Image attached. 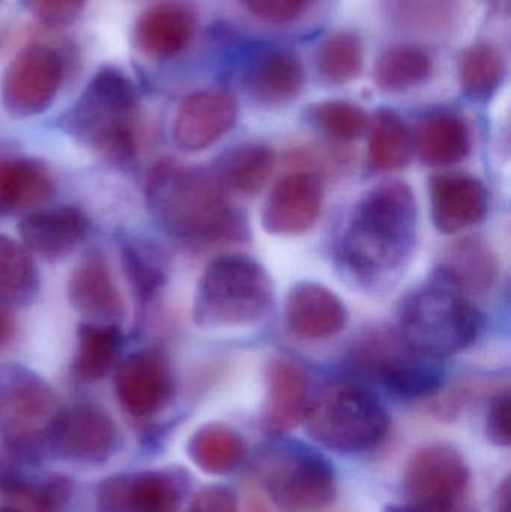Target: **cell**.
Segmentation results:
<instances>
[{"label": "cell", "mask_w": 511, "mask_h": 512, "mask_svg": "<svg viewBox=\"0 0 511 512\" xmlns=\"http://www.w3.org/2000/svg\"><path fill=\"white\" fill-rule=\"evenodd\" d=\"M417 234V203L407 183L375 186L357 204L342 240L348 270L366 283H380L405 267Z\"/></svg>", "instance_id": "6da1fadb"}, {"label": "cell", "mask_w": 511, "mask_h": 512, "mask_svg": "<svg viewBox=\"0 0 511 512\" xmlns=\"http://www.w3.org/2000/svg\"><path fill=\"white\" fill-rule=\"evenodd\" d=\"M146 203L159 227L182 242L204 245L233 234L228 191L209 168L156 162L147 174Z\"/></svg>", "instance_id": "7a4b0ae2"}, {"label": "cell", "mask_w": 511, "mask_h": 512, "mask_svg": "<svg viewBox=\"0 0 511 512\" xmlns=\"http://www.w3.org/2000/svg\"><path fill=\"white\" fill-rule=\"evenodd\" d=\"M140 93L116 66L96 71L65 117L66 131L108 161L123 164L137 155Z\"/></svg>", "instance_id": "3957f363"}, {"label": "cell", "mask_w": 511, "mask_h": 512, "mask_svg": "<svg viewBox=\"0 0 511 512\" xmlns=\"http://www.w3.org/2000/svg\"><path fill=\"white\" fill-rule=\"evenodd\" d=\"M272 303V280L260 262L246 255H222L198 280L192 316L200 327H245L261 321Z\"/></svg>", "instance_id": "277c9868"}, {"label": "cell", "mask_w": 511, "mask_h": 512, "mask_svg": "<svg viewBox=\"0 0 511 512\" xmlns=\"http://www.w3.org/2000/svg\"><path fill=\"white\" fill-rule=\"evenodd\" d=\"M309 436L321 447L341 454L374 450L386 439L390 418L365 385L336 381L309 402L305 415Z\"/></svg>", "instance_id": "5b68a950"}, {"label": "cell", "mask_w": 511, "mask_h": 512, "mask_svg": "<svg viewBox=\"0 0 511 512\" xmlns=\"http://www.w3.org/2000/svg\"><path fill=\"white\" fill-rule=\"evenodd\" d=\"M480 327L482 318L476 307L441 280L408 295L399 312L402 339L414 351L438 360L468 348Z\"/></svg>", "instance_id": "8992f818"}, {"label": "cell", "mask_w": 511, "mask_h": 512, "mask_svg": "<svg viewBox=\"0 0 511 512\" xmlns=\"http://www.w3.org/2000/svg\"><path fill=\"white\" fill-rule=\"evenodd\" d=\"M62 411L59 396L41 375L21 364H0V436L9 450L24 456L41 451Z\"/></svg>", "instance_id": "52a82bcc"}, {"label": "cell", "mask_w": 511, "mask_h": 512, "mask_svg": "<svg viewBox=\"0 0 511 512\" xmlns=\"http://www.w3.org/2000/svg\"><path fill=\"white\" fill-rule=\"evenodd\" d=\"M353 358L357 367L377 376L396 396H429L444 382L440 360L414 351L399 331H371L354 346Z\"/></svg>", "instance_id": "ba28073f"}, {"label": "cell", "mask_w": 511, "mask_h": 512, "mask_svg": "<svg viewBox=\"0 0 511 512\" xmlns=\"http://www.w3.org/2000/svg\"><path fill=\"white\" fill-rule=\"evenodd\" d=\"M263 486L278 507L290 511L323 510L336 498L332 465L305 447H284L267 457Z\"/></svg>", "instance_id": "9c48e42d"}, {"label": "cell", "mask_w": 511, "mask_h": 512, "mask_svg": "<svg viewBox=\"0 0 511 512\" xmlns=\"http://www.w3.org/2000/svg\"><path fill=\"white\" fill-rule=\"evenodd\" d=\"M65 54L45 41L24 45L8 63L0 80V101L15 117L44 113L59 95L66 77Z\"/></svg>", "instance_id": "30bf717a"}, {"label": "cell", "mask_w": 511, "mask_h": 512, "mask_svg": "<svg viewBox=\"0 0 511 512\" xmlns=\"http://www.w3.org/2000/svg\"><path fill=\"white\" fill-rule=\"evenodd\" d=\"M468 481L464 457L449 445L420 448L405 471V489L422 510L449 511L464 495Z\"/></svg>", "instance_id": "8fae6325"}, {"label": "cell", "mask_w": 511, "mask_h": 512, "mask_svg": "<svg viewBox=\"0 0 511 512\" xmlns=\"http://www.w3.org/2000/svg\"><path fill=\"white\" fill-rule=\"evenodd\" d=\"M185 484L168 471L114 475L99 484V512H179Z\"/></svg>", "instance_id": "7c38bea8"}, {"label": "cell", "mask_w": 511, "mask_h": 512, "mask_svg": "<svg viewBox=\"0 0 511 512\" xmlns=\"http://www.w3.org/2000/svg\"><path fill=\"white\" fill-rule=\"evenodd\" d=\"M114 387L120 405L132 417L158 414L173 394V376L167 358L155 349L134 352L117 366Z\"/></svg>", "instance_id": "4fadbf2b"}, {"label": "cell", "mask_w": 511, "mask_h": 512, "mask_svg": "<svg viewBox=\"0 0 511 512\" xmlns=\"http://www.w3.org/2000/svg\"><path fill=\"white\" fill-rule=\"evenodd\" d=\"M323 207V183L311 171L287 174L275 183L263 207V225L275 236L305 234L317 224Z\"/></svg>", "instance_id": "5bb4252c"}, {"label": "cell", "mask_w": 511, "mask_h": 512, "mask_svg": "<svg viewBox=\"0 0 511 512\" xmlns=\"http://www.w3.org/2000/svg\"><path fill=\"white\" fill-rule=\"evenodd\" d=\"M239 104L224 89L198 90L183 99L174 120V140L185 152H203L236 125Z\"/></svg>", "instance_id": "9a60e30c"}, {"label": "cell", "mask_w": 511, "mask_h": 512, "mask_svg": "<svg viewBox=\"0 0 511 512\" xmlns=\"http://www.w3.org/2000/svg\"><path fill=\"white\" fill-rule=\"evenodd\" d=\"M60 457L72 462L98 463L117 445V427L107 412L95 405L63 409L50 439Z\"/></svg>", "instance_id": "2e32d148"}, {"label": "cell", "mask_w": 511, "mask_h": 512, "mask_svg": "<svg viewBox=\"0 0 511 512\" xmlns=\"http://www.w3.org/2000/svg\"><path fill=\"white\" fill-rule=\"evenodd\" d=\"M68 298L86 322L122 324L126 316L122 292L114 282L107 259L99 251H89L69 274Z\"/></svg>", "instance_id": "e0dca14e"}, {"label": "cell", "mask_w": 511, "mask_h": 512, "mask_svg": "<svg viewBox=\"0 0 511 512\" xmlns=\"http://www.w3.org/2000/svg\"><path fill=\"white\" fill-rule=\"evenodd\" d=\"M305 86V68L299 54L288 48L255 51L243 68V87L252 99L269 107L294 101Z\"/></svg>", "instance_id": "ac0fdd59"}, {"label": "cell", "mask_w": 511, "mask_h": 512, "mask_svg": "<svg viewBox=\"0 0 511 512\" xmlns=\"http://www.w3.org/2000/svg\"><path fill=\"white\" fill-rule=\"evenodd\" d=\"M195 14L185 3L165 0L147 8L135 21L134 45L147 59L170 60L194 38Z\"/></svg>", "instance_id": "d6986e66"}, {"label": "cell", "mask_w": 511, "mask_h": 512, "mask_svg": "<svg viewBox=\"0 0 511 512\" xmlns=\"http://www.w3.org/2000/svg\"><path fill=\"white\" fill-rule=\"evenodd\" d=\"M89 230V218L71 206L32 210L18 224L24 248L45 259L68 255L86 239Z\"/></svg>", "instance_id": "ffe728a7"}, {"label": "cell", "mask_w": 511, "mask_h": 512, "mask_svg": "<svg viewBox=\"0 0 511 512\" xmlns=\"http://www.w3.org/2000/svg\"><path fill=\"white\" fill-rule=\"evenodd\" d=\"M432 219L444 234L461 233L480 224L488 213V191L464 174H440L431 182Z\"/></svg>", "instance_id": "44dd1931"}, {"label": "cell", "mask_w": 511, "mask_h": 512, "mask_svg": "<svg viewBox=\"0 0 511 512\" xmlns=\"http://www.w3.org/2000/svg\"><path fill=\"white\" fill-rule=\"evenodd\" d=\"M264 429L270 435L291 432L305 420L309 406L308 376L299 364L276 357L266 370Z\"/></svg>", "instance_id": "7402d4cb"}, {"label": "cell", "mask_w": 511, "mask_h": 512, "mask_svg": "<svg viewBox=\"0 0 511 512\" xmlns=\"http://www.w3.org/2000/svg\"><path fill=\"white\" fill-rule=\"evenodd\" d=\"M285 315L293 333L311 340L335 336L348 321L347 309L338 295L315 282L297 283L291 289Z\"/></svg>", "instance_id": "603a6c76"}, {"label": "cell", "mask_w": 511, "mask_h": 512, "mask_svg": "<svg viewBox=\"0 0 511 512\" xmlns=\"http://www.w3.org/2000/svg\"><path fill=\"white\" fill-rule=\"evenodd\" d=\"M50 171L35 159L0 158V216L41 209L53 198Z\"/></svg>", "instance_id": "cb8c5ba5"}, {"label": "cell", "mask_w": 511, "mask_h": 512, "mask_svg": "<svg viewBox=\"0 0 511 512\" xmlns=\"http://www.w3.org/2000/svg\"><path fill=\"white\" fill-rule=\"evenodd\" d=\"M497 276V259L480 240L465 239L453 243L438 267V280L459 292H485Z\"/></svg>", "instance_id": "d4e9b609"}, {"label": "cell", "mask_w": 511, "mask_h": 512, "mask_svg": "<svg viewBox=\"0 0 511 512\" xmlns=\"http://www.w3.org/2000/svg\"><path fill=\"white\" fill-rule=\"evenodd\" d=\"M420 159L431 167H450L467 158L470 132L461 117L437 113L426 117L414 135Z\"/></svg>", "instance_id": "484cf974"}, {"label": "cell", "mask_w": 511, "mask_h": 512, "mask_svg": "<svg viewBox=\"0 0 511 512\" xmlns=\"http://www.w3.org/2000/svg\"><path fill=\"white\" fill-rule=\"evenodd\" d=\"M434 74L431 54L416 44H396L378 54L374 63V83L389 93H402L422 86Z\"/></svg>", "instance_id": "4316f807"}, {"label": "cell", "mask_w": 511, "mask_h": 512, "mask_svg": "<svg viewBox=\"0 0 511 512\" xmlns=\"http://www.w3.org/2000/svg\"><path fill=\"white\" fill-rule=\"evenodd\" d=\"M122 346L123 334L117 325L83 322L77 331L75 372L87 382L107 378L119 364Z\"/></svg>", "instance_id": "83f0119b"}, {"label": "cell", "mask_w": 511, "mask_h": 512, "mask_svg": "<svg viewBox=\"0 0 511 512\" xmlns=\"http://www.w3.org/2000/svg\"><path fill=\"white\" fill-rule=\"evenodd\" d=\"M192 462L210 475H227L236 471L246 456V445L236 430L224 424L201 427L188 445Z\"/></svg>", "instance_id": "f1b7e54d"}, {"label": "cell", "mask_w": 511, "mask_h": 512, "mask_svg": "<svg viewBox=\"0 0 511 512\" xmlns=\"http://www.w3.org/2000/svg\"><path fill=\"white\" fill-rule=\"evenodd\" d=\"M275 168L272 150L260 144H246L222 156L215 173L227 191L255 195L264 188Z\"/></svg>", "instance_id": "f546056e"}, {"label": "cell", "mask_w": 511, "mask_h": 512, "mask_svg": "<svg viewBox=\"0 0 511 512\" xmlns=\"http://www.w3.org/2000/svg\"><path fill=\"white\" fill-rule=\"evenodd\" d=\"M39 292L35 258L23 243L0 234V304L26 306Z\"/></svg>", "instance_id": "4dcf8cb0"}, {"label": "cell", "mask_w": 511, "mask_h": 512, "mask_svg": "<svg viewBox=\"0 0 511 512\" xmlns=\"http://www.w3.org/2000/svg\"><path fill=\"white\" fill-rule=\"evenodd\" d=\"M414 134L398 113L381 110L372 122L369 158L381 171L402 170L413 158Z\"/></svg>", "instance_id": "1f68e13d"}, {"label": "cell", "mask_w": 511, "mask_h": 512, "mask_svg": "<svg viewBox=\"0 0 511 512\" xmlns=\"http://www.w3.org/2000/svg\"><path fill=\"white\" fill-rule=\"evenodd\" d=\"M506 72L507 63L503 51L489 42L471 45L459 59L462 92L474 101L492 98L503 84Z\"/></svg>", "instance_id": "d6a6232c"}, {"label": "cell", "mask_w": 511, "mask_h": 512, "mask_svg": "<svg viewBox=\"0 0 511 512\" xmlns=\"http://www.w3.org/2000/svg\"><path fill=\"white\" fill-rule=\"evenodd\" d=\"M0 493L17 512H65L71 483L59 475L32 481L17 474H0Z\"/></svg>", "instance_id": "836d02e7"}, {"label": "cell", "mask_w": 511, "mask_h": 512, "mask_svg": "<svg viewBox=\"0 0 511 512\" xmlns=\"http://www.w3.org/2000/svg\"><path fill=\"white\" fill-rule=\"evenodd\" d=\"M315 66L321 80L332 86L351 83L365 66V45L354 32L330 33L318 47Z\"/></svg>", "instance_id": "e575fe53"}, {"label": "cell", "mask_w": 511, "mask_h": 512, "mask_svg": "<svg viewBox=\"0 0 511 512\" xmlns=\"http://www.w3.org/2000/svg\"><path fill=\"white\" fill-rule=\"evenodd\" d=\"M456 0H384L390 20L416 32H440L455 15Z\"/></svg>", "instance_id": "d590c367"}, {"label": "cell", "mask_w": 511, "mask_h": 512, "mask_svg": "<svg viewBox=\"0 0 511 512\" xmlns=\"http://www.w3.org/2000/svg\"><path fill=\"white\" fill-rule=\"evenodd\" d=\"M311 120L327 137L339 141H353L368 129L366 111L348 101H326L311 108Z\"/></svg>", "instance_id": "8d00e7d4"}, {"label": "cell", "mask_w": 511, "mask_h": 512, "mask_svg": "<svg viewBox=\"0 0 511 512\" xmlns=\"http://www.w3.org/2000/svg\"><path fill=\"white\" fill-rule=\"evenodd\" d=\"M120 255L132 291L140 300H150L165 282L164 270L156 261V255L135 242L123 243Z\"/></svg>", "instance_id": "74e56055"}, {"label": "cell", "mask_w": 511, "mask_h": 512, "mask_svg": "<svg viewBox=\"0 0 511 512\" xmlns=\"http://www.w3.org/2000/svg\"><path fill=\"white\" fill-rule=\"evenodd\" d=\"M23 5L42 26L60 29L80 17L87 0H23Z\"/></svg>", "instance_id": "f35d334b"}, {"label": "cell", "mask_w": 511, "mask_h": 512, "mask_svg": "<svg viewBox=\"0 0 511 512\" xmlns=\"http://www.w3.org/2000/svg\"><path fill=\"white\" fill-rule=\"evenodd\" d=\"M246 9L258 20L273 26H284L299 20L312 0H242Z\"/></svg>", "instance_id": "ab89813d"}, {"label": "cell", "mask_w": 511, "mask_h": 512, "mask_svg": "<svg viewBox=\"0 0 511 512\" xmlns=\"http://www.w3.org/2000/svg\"><path fill=\"white\" fill-rule=\"evenodd\" d=\"M510 411L511 400L509 393L495 397L489 406L488 421H486V433L489 441L498 447H510Z\"/></svg>", "instance_id": "60d3db41"}, {"label": "cell", "mask_w": 511, "mask_h": 512, "mask_svg": "<svg viewBox=\"0 0 511 512\" xmlns=\"http://www.w3.org/2000/svg\"><path fill=\"white\" fill-rule=\"evenodd\" d=\"M188 512H237V498L227 487H207L197 493Z\"/></svg>", "instance_id": "b9f144b4"}, {"label": "cell", "mask_w": 511, "mask_h": 512, "mask_svg": "<svg viewBox=\"0 0 511 512\" xmlns=\"http://www.w3.org/2000/svg\"><path fill=\"white\" fill-rule=\"evenodd\" d=\"M15 325L8 307L0 304V351L11 343L14 337Z\"/></svg>", "instance_id": "7bdbcfd3"}, {"label": "cell", "mask_w": 511, "mask_h": 512, "mask_svg": "<svg viewBox=\"0 0 511 512\" xmlns=\"http://www.w3.org/2000/svg\"><path fill=\"white\" fill-rule=\"evenodd\" d=\"M509 480H506L504 486L500 490V499H498V512H509L510 501Z\"/></svg>", "instance_id": "ee69618b"}, {"label": "cell", "mask_w": 511, "mask_h": 512, "mask_svg": "<svg viewBox=\"0 0 511 512\" xmlns=\"http://www.w3.org/2000/svg\"><path fill=\"white\" fill-rule=\"evenodd\" d=\"M384 512H425L422 508L407 507V505H395V507H389Z\"/></svg>", "instance_id": "f6af8a7d"}, {"label": "cell", "mask_w": 511, "mask_h": 512, "mask_svg": "<svg viewBox=\"0 0 511 512\" xmlns=\"http://www.w3.org/2000/svg\"><path fill=\"white\" fill-rule=\"evenodd\" d=\"M0 512H17V511L12 510V508H9V507H0Z\"/></svg>", "instance_id": "bcb514c9"}, {"label": "cell", "mask_w": 511, "mask_h": 512, "mask_svg": "<svg viewBox=\"0 0 511 512\" xmlns=\"http://www.w3.org/2000/svg\"><path fill=\"white\" fill-rule=\"evenodd\" d=\"M0 2H2V0H0Z\"/></svg>", "instance_id": "7dc6e473"}]
</instances>
